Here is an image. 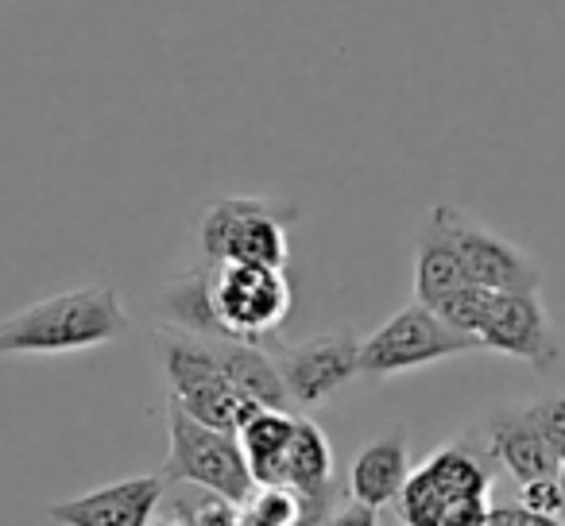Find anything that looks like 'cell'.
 <instances>
[{
	"label": "cell",
	"mask_w": 565,
	"mask_h": 526,
	"mask_svg": "<svg viewBox=\"0 0 565 526\" xmlns=\"http://www.w3.org/2000/svg\"><path fill=\"white\" fill-rule=\"evenodd\" d=\"M322 526H380V511L349 500V503H341V507H333Z\"/></svg>",
	"instance_id": "cell-22"
},
{
	"label": "cell",
	"mask_w": 565,
	"mask_h": 526,
	"mask_svg": "<svg viewBox=\"0 0 565 526\" xmlns=\"http://www.w3.org/2000/svg\"><path fill=\"white\" fill-rule=\"evenodd\" d=\"M171 402L186 418L210 426V430H225V433H236L244 426V418L256 410V402L244 399L228 379H202V384L171 395Z\"/></svg>",
	"instance_id": "cell-16"
},
{
	"label": "cell",
	"mask_w": 565,
	"mask_h": 526,
	"mask_svg": "<svg viewBox=\"0 0 565 526\" xmlns=\"http://www.w3.org/2000/svg\"><path fill=\"white\" fill-rule=\"evenodd\" d=\"M299 221V210L264 197H217L205 205L198 244L205 264H259V268H287L291 244L287 228Z\"/></svg>",
	"instance_id": "cell-2"
},
{
	"label": "cell",
	"mask_w": 565,
	"mask_h": 526,
	"mask_svg": "<svg viewBox=\"0 0 565 526\" xmlns=\"http://www.w3.org/2000/svg\"><path fill=\"white\" fill-rule=\"evenodd\" d=\"M423 469L438 480L441 492L449 495V503L461 500V495H488V487H492L488 461L469 446V441H449L446 449L426 457Z\"/></svg>",
	"instance_id": "cell-17"
},
{
	"label": "cell",
	"mask_w": 565,
	"mask_h": 526,
	"mask_svg": "<svg viewBox=\"0 0 565 526\" xmlns=\"http://www.w3.org/2000/svg\"><path fill=\"white\" fill-rule=\"evenodd\" d=\"M163 492V476H128L74 500L47 503V518L58 526H151Z\"/></svg>",
	"instance_id": "cell-9"
},
{
	"label": "cell",
	"mask_w": 565,
	"mask_h": 526,
	"mask_svg": "<svg viewBox=\"0 0 565 526\" xmlns=\"http://www.w3.org/2000/svg\"><path fill=\"white\" fill-rule=\"evenodd\" d=\"M275 368H279L291 402L318 407V402L333 399L353 376H361V337L353 330H333L295 341L275 353Z\"/></svg>",
	"instance_id": "cell-8"
},
{
	"label": "cell",
	"mask_w": 565,
	"mask_h": 526,
	"mask_svg": "<svg viewBox=\"0 0 565 526\" xmlns=\"http://www.w3.org/2000/svg\"><path fill=\"white\" fill-rule=\"evenodd\" d=\"M244 461L256 484H282L287 480V449L295 438V415L271 407H256L236 430Z\"/></svg>",
	"instance_id": "cell-13"
},
{
	"label": "cell",
	"mask_w": 565,
	"mask_h": 526,
	"mask_svg": "<svg viewBox=\"0 0 565 526\" xmlns=\"http://www.w3.org/2000/svg\"><path fill=\"white\" fill-rule=\"evenodd\" d=\"M430 217L446 228L472 287H488V291H539L542 287V268L534 264V256L511 244L508 236L484 228L457 205H434Z\"/></svg>",
	"instance_id": "cell-6"
},
{
	"label": "cell",
	"mask_w": 565,
	"mask_h": 526,
	"mask_svg": "<svg viewBox=\"0 0 565 526\" xmlns=\"http://www.w3.org/2000/svg\"><path fill=\"white\" fill-rule=\"evenodd\" d=\"M282 484L295 487L322 518H330L333 500H338V492H333V449L326 430L318 422H310V418H295V438L291 449H287V480Z\"/></svg>",
	"instance_id": "cell-12"
},
{
	"label": "cell",
	"mask_w": 565,
	"mask_h": 526,
	"mask_svg": "<svg viewBox=\"0 0 565 526\" xmlns=\"http://www.w3.org/2000/svg\"><path fill=\"white\" fill-rule=\"evenodd\" d=\"M519 526H565V518H557V515H539V511L523 507V523H519Z\"/></svg>",
	"instance_id": "cell-23"
},
{
	"label": "cell",
	"mask_w": 565,
	"mask_h": 526,
	"mask_svg": "<svg viewBox=\"0 0 565 526\" xmlns=\"http://www.w3.org/2000/svg\"><path fill=\"white\" fill-rule=\"evenodd\" d=\"M167 438H171V453L159 472L167 484H194L202 492L236 503V507L252 495L256 480H252L236 433L210 430L182 415L174 402H167Z\"/></svg>",
	"instance_id": "cell-3"
},
{
	"label": "cell",
	"mask_w": 565,
	"mask_h": 526,
	"mask_svg": "<svg viewBox=\"0 0 565 526\" xmlns=\"http://www.w3.org/2000/svg\"><path fill=\"white\" fill-rule=\"evenodd\" d=\"M557 480H562V492H565V457H562V464H557ZM565 518V515H562Z\"/></svg>",
	"instance_id": "cell-25"
},
{
	"label": "cell",
	"mask_w": 565,
	"mask_h": 526,
	"mask_svg": "<svg viewBox=\"0 0 565 526\" xmlns=\"http://www.w3.org/2000/svg\"><path fill=\"white\" fill-rule=\"evenodd\" d=\"M411 446H407V430L392 426L387 433H380L376 441L356 453L353 469H349V500L364 503V507L380 511L387 503H395V495L403 492L411 476Z\"/></svg>",
	"instance_id": "cell-11"
},
{
	"label": "cell",
	"mask_w": 565,
	"mask_h": 526,
	"mask_svg": "<svg viewBox=\"0 0 565 526\" xmlns=\"http://www.w3.org/2000/svg\"><path fill=\"white\" fill-rule=\"evenodd\" d=\"M395 518L403 526H441V515L449 507V495L441 492V484L426 469H415L403 484V492L395 495Z\"/></svg>",
	"instance_id": "cell-18"
},
{
	"label": "cell",
	"mask_w": 565,
	"mask_h": 526,
	"mask_svg": "<svg viewBox=\"0 0 565 526\" xmlns=\"http://www.w3.org/2000/svg\"><path fill=\"white\" fill-rule=\"evenodd\" d=\"M457 287H469L461 259H457L446 228L434 217H426L423 233H418V244H415V302L430 307L434 299L457 291Z\"/></svg>",
	"instance_id": "cell-14"
},
{
	"label": "cell",
	"mask_w": 565,
	"mask_h": 526,
	"mask_svg": "<svg viewBox=\"0 0 565 526\" xmlns=\"http://www.w3.org/2000/svg\"><path fill=\"white\" fill-rule=\"evenodd\" d=\"M210 291L221 333L259 345L291 314V283L279 268L259 264H210Z\"/></svg>",
	"instance_id": "cell-5"
},
{
	"label": "cell",
	"mask_w": 565,
	"mask_h": 526,
	"mask_svg": "<svg viewBox=\"0 0 565 526\" xmlns=\"http://www.w3.org/2000/svg\"><path fill=\"white\" fill-rule=\"evenodd\" d=\"M539 426V433L546 438V446L557 453V461L565 457V395H550V399H539L534 407H526Z\"/></svg>",
	"instance_id": "cell-19"
},
{
	"label": "cell",
	"mask_w": 565,
	"mask_h": 526,
	"mask_svg": "<svg viewBox=\"0 0 565 526\" xmlns=\"http://www.w3.org/2000/svg\"><path fill=\"white\" fill-rule=\"evenodd\" d=\"M465 353H477V341L449 330L430 307L411 302V307L395 310L372 337L361 341V376L392 379Z\"/></svg>",
	"instance_id": "cell-4"
},
{
	"label": "cell",
	"mask_w": 565,
	"mask_h": 526,
	"mask_svg": "<svg viewBox=\"0 0 565 526\" xmlns=\"http://www.w3.org/2000/svg\"><path fill=\"white\" fill-rule=\"evenodd\" d=\"M132 325L113 283L82 287L55 299L32 302L0 322V356H58L89 353L120 341Z\"/></svg>",
	"instance_id": "cell-1"
},
{
	"label": "cell",
	"mask_w": 565,
	"mask_h": 526,
	"mask_svg": "<svg viewBox=\"0 0 565 526\" xmlns=\"http://www.w3.org/2000/svg\"><path fill=\"white\" fill-rule=\"evenodd\" d=\"M210 276H213V268L205 264V268L171 279V283L163 287L159 310H163L171 330L194 333V337H225V333H221V322H217V310H213Z\"/></svg>",
	"instance_id": "cell-15"
},
{
	"label": "cell",
	"mask_w": 565,
	"mask_h": 526,
	"mask_svg": "<svg viewBox=\"0 0 565 526\" xmlns=\"http://www.w3.org/2000/svg\"><path fill=\"white\" fill-rule=\"evenodd\" d=\"M488 457L500 461L511 472L515 484H531L539 476H557V453L546 446V438L534 426L531 410H495L484 426Z\"/></svg>",
	"instance_id": "cell-10"
},
{
	"label": "cell",
	"mask_w": 565,
	"mask_h": 526,
	"mask_svg": "<svg viewBox=\"0 0 565 526\" xmlns=\"http://www.w3.org/2000/svg\"><path fill=\"white\" fill-rule=\"evenodd\" d=\"M519 503L539 515H565V492H562V480L557 476H539L531 484H519Z\"/></svg>",
	"instance_id": "cell-20"
},
{
	"label": "cell",
	"mask_w": 565,
	"mask_h": 526,
	"mask_svg": "<svg viewBox=\"0 0 565 526\" xmlns=\"http://www.w3.org/2000/svg\"><path fill=\"white\" fill-rule=\"evenodd\" d=\"M151 526H190V515L186 511H174V515L159 518V523H151Z\"/></svg>",
	"instance_id": "cell-24"
},
{
	"label": "cell",
	"mask_w": 565,
	"mask_h": 526,
	"mask_svg": "<svg viewBox=\"0 0 565 526\" xmlns=\"http://www.w3.org/2000/svg\"><path fill=\"white\" fill-rule=\"evenodd\" d=\"M488 511H492L488 495H461V500H454L446 507V515H441V526H484L488 523Z\"/></svg>",
	"instance_id": "cell-21"
},
{
	"label": "cell",
	"mask_w": 565,
	"mask_h": 526,
	"mask_svg": "<svg viewBox=\"0 0 565 526\" xmlns=\"http://www.w3.org/2000/svg\"><path fill=\"white\" fill-rule=\"evenodd\" d=\"M477 348L523 361L534 372H554L562 361V337L539 291H492L477 330Z\"/></svg>",
	"instance_id": "cell-7"
}]
</instances>
